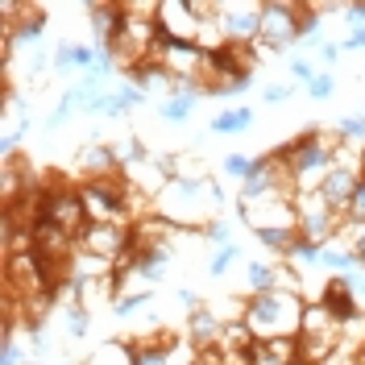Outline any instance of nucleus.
I'll return each instance as SVG.
<instances>
[{"label": "nucleus", "mask_w": 365, "mask_h": 365, "mask_svg": "<svg viewBox=\"0 0 365 365\" xmlns=\"http://www.w3.org/2000/svg\"><path fill=\"white\" fill-rule=\"evenodd\" d=\"M88 365H133V353H129L125 341H108V344H100V349L91 353Z\"/></svg>", "instance_id": "28"}, {"label": "nucleus", "mask_w": 365, "mask_h": 365, "mask_svg": "<svg viewBox=\"0 0 365 365\" xmlns=\"http://www.w3.org/2000/svg\"><path fill=\"white\" fill-rule=\"evenodd\" d=\"M91 278H113V262L100 257V253H88L75 245L71 253V266H67V282H91Z\"/></svg>", "instance_id": "19"}, {"label": "nucleus", "mask_w": 365, "mask_h": 365, "mask_svg": "<svg viewBox=\"0 0 365 365\" xmlns=\"http://www.w3.org/2000/svg\"><path fill=\"white\" fill-rule=\"evenodd\" d=\"M253 166H257V158H250V154H225V170L228 179H237V182H245L253 175Z\"/></svg>", "instance_id": "34"}, {"label": "nucleus", "mask_w": 365, "mask_h": 365, "mask_svg": "<svg viewBox=\"0 0 365 365\" xmlns=\"http://www.w3.org/2000/svg\"><path fill=\"white\" fill-rule=\"evenodd\" d=\"M250 83H253V75H237V79H225V83H212L207 96H220V100H228V96H245Z\"/></svg>", "instance_id": "37"}, {"label": "nucleus", "mask_w": 365, "mask_h": 365, "mask_svg": "<svg viewBox=\"0 0 365 365\" xmlns=\"http://www.w3.org/2000/svg\"><path fill=\"white\" fill-rule=\"evenodd\" d=\"M170 175H175V179H212L207 166H204V158H200L195 150H187V154H170Z\"/></svg>", "instance_id": "26"}, {"label": "nucleus", "mask_w": 365, "mask_h": 365, "mask_svg": "<svg viewBox=\"0 0 365 365\" xmlns=\"http://www.w3.org/2000/svg\"><path fill=\"white\" fill-rule=\"evenodd\" d=\"M299 42V4L291 0H262V38L257 54H282L287 46Z\"/></svg>", "instance_id": "8"}, {"label": "nucleus", "mask_w": 365, "mask_h": 365, "mask_svg": "<svg viewBox=\"0 0 365 365\" xmlns=\"http://www.w3.org/2000/svg\"><path fill=\"white\" fill-rule=\"evenodd\" d=\"M116 154H120V166H129V162H145V158H150V150H145V141H141L137 133L120 137V141H116Z\"/></svg>", "instance_id": "33"}, {"label": "nucleus", "mask_w": 365, "mask_h": 365, "mask_svg": "<svg viewBox=\"0 0 365 365\" xmlns=\"http://www.w3.org/2000/svg\"><path fill=\"white\" fill-rule=\"evenodd\" d=\"M88 21H91V38L100 50H108L116 42V34L125 29V0H91L88 4Z\"/></svg>", "instance_id": "12"}, {"label": "nucleus", "mask_w": 365, "mask_h": 365, "mask_svg": "<svg viewBox=\"0 0 365 365\" xmlns=\"http://www.w3.org/2000/svg\"><path fill=\"white\" fill-rule=\"evenodd\" d=\"M241 225L257 232H299V212H295V195H266L253 204H237Z\"/></svg>", "instance_id": "7"}, {"label": "nucleus", "mask_w": 365, "mask_h": 365, "mask_svg": "<svg viewBox=\"0 0 365 365\" xmlns=\"http://www.w3.org/2000/svg\"><path fill=\"white\" fill-rule=\"evenodd\" d=\"M357 365H365V341H361V349H357Z\"/></svg>", "instance_id": "48"}, {"label": "nucleus", "mask_w": 365, "mask_h": 365, "mask_svg": "<svg viewBox=\"0 0 365 365\" xmlns=\"http://www.w3.org/2000/svg\"><path fill=\"white\" fill-rule=\"evenodd\" d=\"M303 295H287V291H270V295H245V328L253 341H278V336H299L303 324Z\"/></svg>", "instance_id": "3"}, {"label": "nucleus", "mask_w": 365, "mask_h": 365, "mask_svg": "<svg viewBox=\"0 0 365 365\" xmlns=\"http://www.w3.org/2000/svg\"><path fill=\"white\" fill-rule=\"evenodd\" d=\"M154 207H158V216H166L175 228L195 232V237H204L207 225L225 220V216H220L225 195H220V187L212 179H170L166 191L154 200Z\"/></svg>", "instance_id": "1"}, {"label": "nucleus", "mask_w": 365, "mask_h": 365, "mask_svg": "<svg viewBox=\"0 0 365 365\" xmlns=\"http://www.w3.org/2000/svg\"><path fill=\"white\" fill-rule=\"evenodd\" d=\"M299 361V341L295 336H278V341H253L250 365H295Z\"/></svg>", "instance_id": "17"}, {"label": "nucleus", "mask_w": 365, "mask_h": 365, "mask_svg": "<svg viewBox=\"0 0 365 365\" xmlns=\"http://www.w3.org/2000/svg\"><path fill=\"white\" fill-rule=\"evenodd\" d=\"M179 303H182V307H187V316H191V312H200V307H204V299L195 295V291H191V287H182V291H179Z\"/></svg>", "instance_id": "47"}, {"label": "nucleus", "mask_w": 365, "mask_h": 365, "mask_svg": "<svg viewBox=\"0 0 365 365\" xmlns=\"http://www.w3.org/2000/svg\"><path fill=\"white\" fill-rule=\"evenodd\" d=\"M216 349H220V353H250L253 349V332L245 328V319H228Z\"/></svg>", "instance_id": "23"}, {"label": "nucleus", "mask_w": 365, "mask_h": 365, "mask_svg": "<svg viewBox=\"0 0 365 365\" xmlns=\"http://www.w3.org/2000/svg\"><path fill=\"white\" fill-rule=\"evenodd\" d=\"M344 25H349V34H357V29H365V0H353V4H344Z\"/></svg>", "instance_id": "42"}, {"label": "nucleus", "mask_w": 365, "mask_h": 365, "mask_svg": "<svg viewBox=\"0 0 365 365\" xmlns=\"http://www.w3.org/2000/svg\"><path fill=\"white\" fill-rule=\"evenodd\" d=\"M42 34H46V13L38 9V4H29V9H25V17L17 21V29H13V38H17V50H38Z\"/></svg>", "instance_id": "22"}, {"label": "nucleus", "mask_w": 365, "mask_h": 365, "mask_svg": "<svg viewBox=\"0 0 365 365\" xmlns=\"http://www.w3.org/2000/svg\"><path fill=\"white\" fill-rule=\"evenodd\" d=\"M204 237L212 241V245H216V250H220V245H228V241H232V232H228V220H216V225H207V228H204Z\"/></svg>", "instance_id": "45"}, {"label": "nucleus", "mask_w": 365, "mask_h": 365, "mask_svg": "<svg viewBox=\"0 0 365 365\" xmlns=\"http://www.w3.org/2000/svg\"><path fill=\"white\" fill-rule=\"evenodd\" d=\"M204 96H207L204 83H179V91H175V96H166V100L158 104V116L166 120V125H182L187 116L195 113V104H200Z\"/></svg>", "instance_id": "15"}, {"label": "nucleus", "mask_w": 365, "mask_h": 365, "mask_svg": "<svg viewBox=\"0 0 365 365\" xmlns=\"http://www.w3.org/2000/svg\"><path fill=\"white\" fill-rule=\"evenodd\" d=\"M336 137H341L344 145H353L357 150V141H365V113H349L336 120Z\"/></svg>", "instance_id": "30"}, {"label": "nucleus", "mask_w": 365, "mask_h": 365, "mask_svg": "<svg viewBox=\"0 0 365 365\" xmlns=\"http://www.w3.org/2000/svg\"><path fill=\"white\" fill-rule=\"evenodd\" d=\"M241 262V245L237 241H228V245H220V250H212V262H207V274L212 278H225L232 266Z\"/></svg>", "instance_id": "29"}, {"label": "nucleus", "mask_w": 365, "mask_h": 365, "mask_svg": "<svg viewBox=\"0 0 365 365\" xmlns=\"http://www.w3.org/2000/svg\"><path fill=\"white\" fill-rule=\"evenodd\" d=\"M319 253H324V245H312V241L299 237L295 250L287 253V262H291V266H319Z\"/></svg>", "instance_id": "36"}, {"label": "nucleus", "mask_w": 365, "mask_h": 365, "mask_svg": "<svg viewBox=\"0 0 365 365\" xmlns=\"http://www.w3.org/2000/svg\"><path fill=\"white\" fill-rule=\"evenodd\" d=\"M141 100H145V91L137 88V83H129V79H125V83H116V88L108 91L100 104H96V116H104V120H120L125 113H133Z\"/></svg>", "instance_id": "16"}, {"label": "nucleus", "mask_w": 365, "mask_h": 365, "mask_svg": "<svg viewBox=\"0 0 365 365\" xmlns=\"http://www.w3.org/2000/svg\"><path fill=\"white\" fill-rule=\"evenodd\" d=\"M274 291V262H250L245 266V295H270Z\"/></svg>", "instance_id": "25"}, {"label": "nucleus", "mask_w": 365, "mask_h": 365, "mask_svg": "<svg viewBox=\"0 0 365 365\" xmlns=\"http://www.w3.org/2000/svg\"><path fill=\"white\" fill-rule=\"evenodd\" d=\"M38 220H50V225H58L63 232H71L75 241L83 237V228L91 225L88 220V207H83V195H79V187H71L67 179H54L42 182V216Z\"/></svg>", "instance_id": "5"}, {"label": "nucleus", "mask_w": 365, "mask_h": 365, "mask_svg": "<svg viewBox=\"0 0 365 365\" xmlns=\"http://www.w3.org/2000/svg\"><path fill=\"white\" fill-rule=\"evenodd\" d=\"M0 365H29L25 361V349L17 344V336H4L0 341Z\"/></svg>", "instance_id": "40"}, {"label": "nucleus", "mask_w": 365, "mask_h": 365, "mask_svg": "<svg viewBox=\"0 0 365 365\" xmlns=\"http://www.w3.org/2000/svg\"><path fill=\"white\" fill-rule=\"evenodd\" d=\"M332 91H336V75L332 71H319L316 79L307 83V96L312 100H332Z\"/></svg>", "instance_id": "39"}, {"label": "nucleus", "mask_w": 365, "mask_h": 365, "mask_svg": "<svg viewBox=\"0 0 365 365\" xmlns=\"http://www.w3.org/2000/svg\"><path fill=\"white\" fill-rule=\"evenodd\" d=\"M220 332H225V319L212 312V303H204L200 312L187 316V341L195 344L200 353H204V349H216V344H220Z\"/></svg>", "instance_id": "14"}, {"label": "nucleus", "mask_w": 365, "mask_h": 365, "mask_svg": "<svg viewBox=\"0 0 365 365\" xmlns=\"http://www.w3.org/2000/svg\"><path fill=\"white\" fill-rule=\"evenodd\" d=\"M63 319H67V332L79 341V336H88L91 328V312L83 307V303H63Z\"/></svg>", "instance_id": "31"}, {"label": "nucleus", "mask_w": 365, "mask_h": 365, "mask_svg": "<svg viewBox=\"0 0 365 365\" xmlns=\"http://www.w3.org/2000/svg\"><path fill=\"white\" fill-rule=\"evenodd\" d=\"M295 212H299V237L312 241V245H328V241H336V232H341V225H344V216L324 200L319 187H312V191H295Z\"/></svg>", "instance_id": "6"}, {"label": "nucleus", "mask_w": 365, "mask_h": 365, "mask_svg": "<svg viewBox=\"0 0 365 365\" xmlns=\"http://www.w3.org/2000/svg\"><path fill=\"white\" fill-rule=\"evenodd\" d=\"M341 54H344V50H341V42H319V46H316V58H319V63H324L328 71H332V63H336Z\"/></svg>", "instance_id": "46"}, {"label": "nucleus", "mask_w": 365, "mask_h": 365, "mask_svg": "<svg viewBox=\"0 0 365 365\" xmlns=\"http://www.w3.org/2000/svg\"><path fill=\"white\" fill-rule=\"evenodd\" d=\"M287 71H291V79H295V83H312V79L319 75L312 58H291V63H287Z\"/></svg>", "instance_id": "41"}, {"label": "nucleus", "mask_w": 365, "mask_h": 365, "mask_svg": "<svg viewBox=\"0 0 365 365\" xmlns=\"http://www.w3.org/2000/svg\"><path fill=\"white\" fill-rule=\"evenodd\" d=\"M291 91H295V83H270V88H262V100L266 104H282V100H291Z\"/></svg>", "instance_id": "44"}, {"label": "nucleus", "mask_w": 365, "mask_h": 365, "mask_svg": "<svg viewBox=\"0 0 365 365\" xmlns=\"http://www.w3.org/2000/svg\"><path fill=\"white\" fill-rule=\"evenodd\" d=\"M133 245V228L129 225H88L83 228V237H79V250L88 253H100V257H108L116 266V257H125Z\"/></svg>", "instance_id": "11"}, {"label": "nucleus", "mask_w": 365, "mask_h": 365, "mask_svg": "<svg viewBox=\"0 0 365 365\" xmlns=\"http://www.w3.org/2000/svg\"><path fill=\"white\" fill-rule=\"evenodd\" d=\"M319 266H324L328 274H353V270H361V266H357V257L344 250V245H336V241H328V245H324V253H319Z\"/></svg>", "instance_id": "24"}, {"label": "nucleus", "mask_w": 365, "mask_h": 365, "mask_svg": "<svg viewBox=\"0 0 365 365\" xmlns=\"http://www.w3.org/2000/svg\"><path fill=\"white\" fill-rule=\"evenodd\" d=\"M274 291H287V295H303V270L291 266L287 257L274 262Z\"/></svg>", "instance_id": "27"}, {"label": "nucleus", "mask_w": 365, "mask_h": 365, "mask_svg": "<svg viewBox=\"0 0 365 365\" xmlns=\"http://www.w3.org/2000/svg\"><path fill=\"white\" fill-rule=\"evenodd\" d=\"M253 108L250 104H237V108H225L220 116H212V125H207V133L216 137H232V133H250L253 129Z\"/></svg>", "instance_id": "21"}, {"label": "nucleus", "mask_w": 365, "mask_h": 365, "mask_svg": "<svg viewBox=\"0 0 365 365\" xmlns=\"http://www.w3.org/2000/svg\"><path fill=\"white\" fill-rule=\"evenodd\" d=\"M295 241H299V232H257V245H262V250H270L278 262L295 250Z\"/></svg>", "instance_id": "32"}, {"label": "nucleus", "mask_w": 365, "mask_h": 365, "mask_svg": "<svg viewBox=\"0 0 365 365\" xmlns=\"http://www.w3.org/2000/svg\"><path fill=\"white\" fill-rule=\"evenodd\" d=\"M344 220H357V225H365V179L357 182V191H353V200H349Z\"/></svg>", "instance_id": "43"}, {"label": "nucleus", "mask_w": 365, "mask_h": 365, "mask_svg": "<svg viewBox=\"0 0 365 365\" xmlns=\"http://www.w3.org/2000/svg\"><path fill=\"white\" fill-rule=\"evenodd\" d=\"M100 58V46L91 42H58L54 46V71H83L88 75Z\"/></svg>", "instance_id": "18"}, {"label": "nucleus", "mask_w": 365, "mask_h": 365, "mask_svg": "<svg viewBox=\"0 0 365 365\" xmlns=\"http://www.w3.org/2000/svg\"><path fill=\"white\" fill-rule=\"evenodd\" d=\"M79 195H83V207H88L91 225H129V228H133V216H129L133 187H129L125 175L83 179V182H79Z\"/></svg>", "instance_id": "4"}, {"label": "nucleus", "mask_w": 365, "mask_h": 365, "mask_svg": "<svg viewBox=\"0 0 365 365\" xmlns=\"http://www.w3.org/2000/svg\"><path fill=\"white\" fill-rule=\"evenodd\" d=\"M278 150H282V158L291 162L295 191H312V187H319V179L336 166L344 141L336 137V129H332V133H328V129H307V133H299L295 141L278 145Z\"/></svg>", "instance_id": "2"}, {"label": "nucleus", "mask_w": 365, "mask_h": 365, "mask_svg": "<svg viewBox=\"0 0 365 365\" xmlns=\"http://www.w3.org/2000/svg\"><path fill=\"white\" fill-rule=\"evenodd\" d=\"M150 299H154V291H141V295H120V299L113 303V312H116L120 319H129L133 312H141V307H145Z\"/></svg>", "instance_id": "38"}, {"label": "nucleus", "mask_w": 365, "mask_h": 365, "mask_svg": "<svg viewBox=\"0 0 365 365\" xmlns=\"http://www.w3.org/2000/svg\"><path fill=\"white\" fill-rule=\"evenodd\" d=\"M220 25L228 46H250L262 38V4L257 0H220Z\"/></svg>", "instance_id": "9"}, {"label": "nucleus", "mask_w": 365, "mask_h": 365, "mask_svg": "<svg viewBox=\"0 0 365 365\" xmlns=\"http://www.w3.org/2000/svg\"><path fill=\"white\" fill-rule=\"evenodd\" d=\"M158 34L170 42H195L200 38V17L191 9V0H158Z\"/></svg>", "instance_id": "10"}, {"label": "nucleus", "mask_w": 365, "mask_h": 365, "mask_svg": "<svg viewBox=\"0 0 365 365\" xmlns=\"http://www.w3.org/2000/svg\"><path fill=\"white\" fill-rule=\"evenodd\" d=\"M344 328L332 319V312L319 303V299H307L303 307V324H299V336H341Z\"/></svg>", "instance_id": "20"}, {"label": "nucleus", "mask_w": 365, "mask_h": 365, "mask_svg": "<svg viewBox=\"0 0 365 365\" xmlns=\"http://www.w3.org/2000/svg\"><path fill=\"white\" fill-rule=\"evenodd\" d=\"M75 113H79V108H75V100H71L67 91H63V100H58V104L50 108V116H46V133H54V129H63V125H67V120H71Z\"/></svg>", "instance_id": "35"}, {"label": "nucleus", "mask_w": 365, "mask_h": 365, "mask_svg": "<svg viewBox=\"0 0 365 365\" xmlns=\"http://www.w3.org/2000/svg\"><path fill=\"white\" fill-rule=\"evenodd\" d=\"M79 170L83 179H108V175H120V154L116 145H104V141H91L79 150Z\"/></svg>", "instance_id": "13"}]
</instances>
